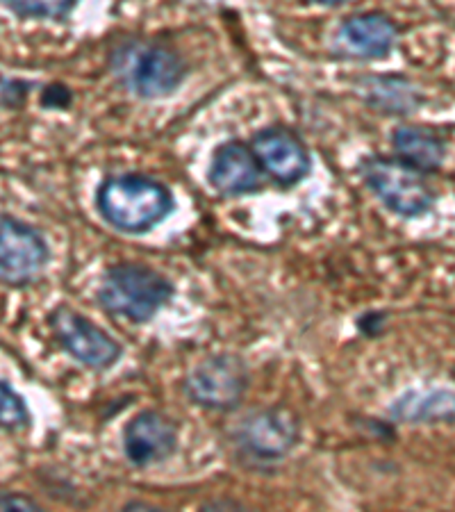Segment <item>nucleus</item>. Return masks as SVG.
I'll list each match as a JSON object with an SVG mask.
<instances>
[{
    "label": "nucleus",
    "mask_w": 455,
    "mask_h": 512,
    "mask_svg": "<svg viewBox=\"0 0 455 512\" xmlns=\"http://www.w3.org/2000/svg\"><path fill=\"white\" fill-rule=\"evenodd\" d=\"M96 208L105 224L119 233L146 235L176 210V196L144 173H117L98 187Z\"/></svg>",
    "instance_id": "nucleus-1"
},
{
    "label": "nucleus",
    "mask_w": 455,
    "mask_h": 512,
    "mask_svg": "<svg viewBox=\"0 0 455 512\" xmlns=\"http://www.w3.org/2000/svg\"><path fill=\"white\" fill-rule=\"evenodd\" d=\"M110 69L132 96L167 98L187 78V62L171 46L151 39H126L110 55Z\"/></svg>",
    "instance_id": "nucleus-2"
},
{
    "label": "nucleus",
    "mask_w": 455,
    "mask_h": 512,
    "mask_svg": "<svg viewBox=\"0 0 455 512\" xmlns=\"http://www.w3.org/2000/svg\"><path fill=\"white\" fill-rule=\"evenodd\" d=\"M176 294L171 280L142 262H119L105 269L98 303L107 315L130 324H148Z\"/></svg>",
    "instance_id": "nucleus-3"
},
{
    "label": "nucleus",
    "mask_w": 455,
    "mask_h": 512,
    "mask_svg": "<svg viewBox=\"0 0 455 512\" xmlns=\"http://www.w3.org/2000/svg\"><path fill=\"white\" fill-rule=\"evenodd\" d=\"M358 171L369 192L399 217L417 219L433 210L437 194L426 173L412 169L394 155L362 158Z\"/></svg>",
    "instance_id": "nucleus-4"
},
{
    "label": "nucleus",
    "mask_w": 455,
    "mask_h": 512,
    "mask_svg": "<svg viewBox=\"0 0 455 512\" xmlns=\"http://www.w3.org/2000/svg\"><path fill=\"white\" fill-rule=\"evenodd\" d=\"M299 440V419L280 406L248 412L233 428L237 458L253 469L280 465L296 449Z\"/></svg>",
    "instance_id": "nucleus-5"
},
{
    "label": "nucleus",
    "mask_w": 455,
    "mask_h": 512,
    "mask_svg": "<svg viewBox=\"0 0 455 512\" xmlns=\"http://www.w3.org/2000/svg\"><path fill=\"white\" fill-rule=\"evenodd\" d=\"M251 385L246 362L235 353H214L198 362L182 381L189 403L210 412H233Z\"/></svg>",
    "instance_id": "nucleus-6"
},
{
    "label": "nucleus",
    "mask_w": 455,
    "mask_h": 512,
    "mask_svg": "<svg viewBox=\"0 0 455 512\" xmlns=\"http://www.w3.org/2000/svg\"><path fill=\"white\" fill-rule=\"evenodd\" d=\"M48 326L60 349L76 360L78 365L91 371L112 369L123 355V344L94 324L89 317L80 315L71 305H55L48 315Z\"/></svg>",
    "instance_id": "nucleus-7"
},
{
    "label": "nucleus",
    "mask_w": 455,
    "mask_h": 512,
    "mask_svg": "<svg viewBox=\"0 0 455 512\" xmlns=\"http://www.w3.org/2000/svg\"><path fill=\"white\" fill-rule=\"evenodd\" d=\"M51 249L44 235L26 221L0 214V283L26 287L44 274Z\"/></svg>",
    "instance_id": "nucleus-8"
},
{
    "label": "nucleus",
    "mask_w": 455,
    "mask_h": 512,
    "mask_svg": "<svg viewBox=\"0 0 455 512\" xmlns=\"http://www.w3.org/2000/svg\"><path fill=\"white\" fill-rule=\"evenodd\" d=\"M251 151L258 160L264 178L278 187H296L310 176L312 155L301 135L287 126H271L255 132Z\"/></svg>",
    "instance_id": "nucleus-9"
},
{
    "label": "nucleus",
    "mask_w": 455,
    "mask_h": 512,
    "mask_svg": "<svg viewBox=\"0 0 455 512\" xmlns=\"http://www.w3.org/2000/svg\"><path fill=\"white\" fill-rule=\"evenodd\" d=\"M121 444L132 467L162 465L178 451V424L160 410H142L123 426Z\"/></svg>",
    "instance_id": "nucleus-10"
},
{
    "label": "nucleus",
    "mask_w": 455,
    "mask_h": 512,
    "mask_svg": "<svg viewBox=\"0 0 455 512\" xmlns=\"http://www.w3.org/2000/svg\"><path fill=\"white\" fill-rule=\"evenodd\" d=\"M399 26L383 12H362L342 21L333 37V53L342 60H385L396 48Z\"/></svg>",
    "instance_id": "nucleus-11"
},
{
    "label": "nucleus",
    "mask_w": 455,
    "mask_h": 512,
    "mask_svg": "<svg viewBox=\"0 0 455 512\" xmlns=\"http://www.w3.org/2000/svg\"><path fill=\"white\" fill-rule=\"evenodd\" d=\"M208 180L221 196L230 198L258 194L264 187L260 164L255 160L251 146L242 139H230L214 148Z\"/></svg>",
    "instance_id": "nucleus-12"
},
{
    "label": "nucleus",
    "mask_w": 455,
    "mask_h": 512,
    "mask_svg": "<svg viewBox=\"0 0 455 512\" xmlns=\"http://www.w3.org/2000/svg\"><path fill=\"white\" fill-rule=\"evenodd\" d=\"M394 158L410 164L426 176L440 173L446 160V137L442 130L428 126H403L392 135Z\"/></svg>",
    "instance_id": "nucleus-13"
},
{
    "label": "nucleus",
    "mask_w": 455,
    "mask_h": 512,
    "mask_svg": "<svg viewBox=\"0 0 455 512\" xmlns=\"http://www.w3.org/2000/svg\"><path fill=\"white\" fill-rule=\"evenodd\" d=\"M392 417L405 424H440L453 421V394L437 390L430 394H405L390 408Z\"/></svg>",
    "instance_id": "nucleus-14"
},
{
    "label": "nucleus",
    "mask_w": 455,
    "mask_h": 512,
    "mask_svg": "<svg viewBox=\"0 0 455 512\" xmlns=\"http://www.w3.org/2000/svg\"><path fill=\"white\" fill-rule=\"evenodd\" d=\"M369 103L380 107L383 112L392 114H408L419 105V94L412 89L410 80L399 76H385V78H371L367 80Z\"/></svg>",
    "instance_id": "nucleus-15"
},
{
    "label": "nucleus",
    "mask_w": 455,
    "mask_h": 512,
    "mask_svg": "<svg viewBox=\"0 0 455 512\" xmlns=\"http://www.w3.org/2000/svg\"><path fill=\"white\" fill-rule=\"evenodd\" d=\"M30 421L32 415L23 396L10 383L0 381V428L10 433L26 431Z\"/></svg>",
    "instance_id": "nucleus-16"
},
{
    "label": "nucleus",
    "mask_w": 455,
    "mask_h": 512,
    "mask_svg": "<svg viewBox=\"0 0 455 512\" xmlns=\"http://www.w3.org/2000/svg\"><path fill=\"white\" fill-rule=\"evenodd\" d=\"M5 5L23 19L62 21L73 12L78 0H5Z\"/></svg>",
    "instance_id": "nucleus-17"
},
{
    "label": "nucleus",
    "mask_w": 455,
    "mask_h": 512,
    "mask_svg": "<svg viewBox=\"0 0 455 512\" xmlns=\"http://www.w3.org/2000/svg\"><path fill=\"white\" fill-rule=\"evenodd\" d=\"M387 321H390V312L367 310V312H362L355 324H358V330L364 337H369V340H376V337L385 333Z\"/></svg>",
    "instance_id": "nucleus-18"
},
{
    "label": "nucleus",
    "mask_w": 455,
    "mask_h": 512,
    "mask_svg": "<svg viewBox=\"0 0 455 512\" xmlns=\"http://www.w3.org/2000/svg\"><path fill=\"white\" fill-rule=\"evenodd\" d=\"M41 105L46 110H69L73 105V92L66 85H62V82H53L41 94Z\"/></svg>",
    "instance_id": "nucleus-19"
},
{
    "label": "nucleus",
    "mask_w": 455,
    "mask_h": 512,
    "mask_svg": "<svg viewBox=\"0 0 455 512\" xmlns=\"http://www.w3.org/2000/svg\"><path fill=\"white\" fill-rule=\"evenodd\" d=\"M0 510L39 512L41 503L28 497V494H21V492H0Z\"/></svg>",
    "instance_id": "nucleus-20"
},
{
    "label": "nucleus",
    "mask_w": 455,
    "mask_h": 512,
    "mask_svg": "<svg viewBox=\"0 0 455 512\" xmlns=\"http://www.w3.org/2000/svg\"><path fill=\"white\" fill-rule=\"evenodd\" d=\"M132 508H144V510H157L153 503H144V501H130L123 506V510H132Z\"/></svg>",
    "instance_id": "nucleus-21"
},
{
    "label": "nucleus",
    "mask_w": 455,
    "mask_h": 512,
    "mask_svg": "<svg viewBox=\"0 0 455 512\" xmlns=\"http://www.w3.org/2000/svg\"><path fill=\"white\" fill-rule=\"evenodd\" d=\"M314 3H319V5H326V7H337V5H344V3H349V0H314Z\"/></svg>",
    "instance_id": "nucleus-22"
}]
</instances>
